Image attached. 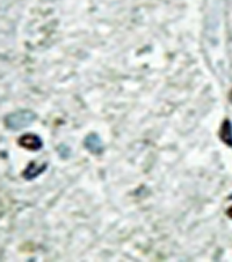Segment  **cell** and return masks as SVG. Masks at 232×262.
Segmentation results:
<instances>
[{"mask_svg":"<svg viewBox=\"0 0 232 262\" xmlns=\"http://www.w3.org/2000/svg\"><path fill=\"white\" fill-rule=\"evenodd\" d=\"M35 113H33L32 111L14 112L5 118V125L7 128L18 130L31 125L35 120Z\"/></svg>","mask_w":232,"mask_h":262,"instance_id":"obj_1","label":"cell"},{"mask_svg":"<svg viewBox=\"0 0 232 262\" xmlns=\"http://www.w3.org/2000/svg\"><path fill=\"white\" fill-rule=\"evenodd\" d=\"M19 145L28 150H40L43 147V142L35 134H24L19 139Z\"/></svg>","mask_w":232,"mask_h":262,"instance_id":"obj_2","label":"cell"},{"mask_svg":"<svg viewBox=\"0 0 232 262\" xmlns=\"http://www.w3.org/2000/svg\"><path fill=\"white\" fill-rule=\"evenodd\" d=\"M84 145H85L87 149L93 154L98 155V154H101L104 151L102 141H101L98 135L94 134V133L88 135V137L85 139V142H84Z\"/></svg>","mask_w":232,"mask_h":262,"instance_id":"obj_3","label":"cell"},{"mask_svg":"<svg viewBox=\"0 0 232 262\" xmlns=\"http://www.w3.org/2000/svg\"><path fill=\"white\" fill-rule=\"evenodd\" d=\"M218 135L225 145L232 147V124L229 119L223 121L221 128H219Z\"/></svg>","mask_w":232,"mask_h":262,"instance_id":"obj_4","label":"cell"},{"mask_svg":"<svg viewBox=\"0 0 232 262\" xmlns=\"http://www.w3.org/2000/svg\"><path fill=\"white\" fill-rule=\"evenodd\" d=\"M46 169V164H41V166H36L35 162H32L28 164V167L24 169L22 172V176L26 180H33L35 177L40 176L42 172H43Z\"/></svg>","mask_w":232,"mask_h":262,"instance_id":"obj_5","label":"cell"},{"mask_svg":"<svg viewBox=\"0 0 232 262\" xmlns=\"http://www.w3.org/2000/svg\"><path fill=\"white\" fill-rule=\"evenodd\" d=\"M226 214H227V217L232 219V206H231V208L227 209V211H226Z\"/></svg>","mask_w":232,"mask_h":262,"instance_id":"obj_6","label":"cell"}]
</instances>
